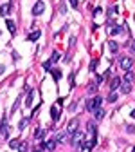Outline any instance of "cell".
I'll list each match as a JSON object with an SVG mask.
<instances>
[{
    "label": "cell",
    "mask_w": 135,
    "mask_h": 152,
    "mask_svg": "<svg viewBox=\"0 0 135 152\" xmlns=\"http://www.w3.org/2000/svg\"><path fill=\"white\" fill-rule=\"evenodd\" d=\"M101 103H103V98L101 96H94L92 100H87V111L88 112H94L97 107H101Z\"/></svg>",
    "instance_id": "1"
},
{
    "label": "cell",
    "mask_w": 135,
    "mask_h": 152,
    "mask_svg": "<svg viewBox=\"0 0 135 152\" xmlns=\"http://www.w3.org/2000/svg\"><path fill=\"white\" fill-rule=\"evenodd\" d=\"M119 65H121L122 71H132V67H133V58H132V56H122V58L119 60Z\"/></svg>",
    "instance_id": "2"
},
{
    "label": "cell",
    "mask_w": 135,
    "mask_h": 152,
    "mask_svg": "<svg viewBox=\"0 0 135 152\" xmlns=\"http://www.w3.org/2000/svg\"><path fill=\"white\" fill-rule=\"evenodd\" d=\"M83 139H85V136H83V132H79V130H76L74 132V136H72V145H74L78 150H81L83 148Z\"/></svg>",
    "instance_id": "3"
},
{
    "label": "cell",
    "mask_w": 135,
    "mask_h": 152,
    "mask_svg": "<svg viewBox=\"0 0 135 152\" xmlns=\"http://www.w3.org/2000/svg\"><path fill=\"white\" fill-rule=\"evenodd\" d=\"M43 11H45V4L41 2V0H38V2L34 4V7H33V15H34V16H40Z\"/></svg>",
    "instance_id": "4"
},
{
    "label": "cell",
    "mask_w": 135,
    "mask_h": 152,
    "mask_svg": "<svg viewBox=\"0 0 135 152\" xmlns=\"http://www.w3.org/2000/svg\"><path fill=\"white\" fill-rule=\"evenodd\" d=\"M41 148H47V150H54L56 148V139H47L41 143Z\"/></svg>",
    "instance_id": "5"
},
{
    "label": "cell",
    "mask_w": 135,
    "mask_h": 152,
    "mask_svg": "<svg viewBox=\"0 0 135 152\" xmlns=\"http://www.w3.org/2000/svg\"><path fill=\"white\" fill-rule=\"evenodd\" d=\"M78 125H79V121L74 118V119H70V123H69V127H67V132H72L74 134L76 130H78Z\"/></svg>",
    "instance_id": "6"
},
{
    "label": "cell",
    "mask_w": 135,
    "mask_h": 152,
    "mask_svg": "<svg viewBox=\"0 0 135 152\" xmlns=\"http://www.w3.org/2000/svg\"><path fill=\"white\" fill-rule=\"evenodd\" d=\"M121 83H122V80L119 78V76H115V78L110 82V89H112V91H117L119 87H121Z\"/></svg>",
    "instance_id": "7"
},
{
    "label": "cell",
    "mask_w": 135,
    "mask_h": 152,
    "mask_svg": "<svg viewBox=\"0 0 135 152\" xmlns=\"http://www.w3.org/2000/svg\"><path fill=\"white\" fill-rule=\"evenodd\" d=\"M0 136H2V138H7V136H9V127H7V121H6V119L2 121V125H0Z\"/></svg>",
    "instance_id": "8"
},
{
    "label": "cell",
    "mask_w": 135,
    "mask_h": 152,
    "mask_svg": "<svg viewBox=\"0 0 135 152\" xmlns=\"http://www.w3.org/2000/svg\"><path fill=\"white\" fill-rule=\"evenodd\" d=\"M87 129H88V132H90L92 136H96V132H97V125H96V121H92V119H90V121L87 123Z\"/></svg>",
    "instance_id": "9"
},
{
    "label": "cell",
    "mask_w": 135,
    "mask_h": 152,
    "mask_svg": "<svg viewBox=\"0 0 135 152\" xmlns=\"http://www.w3.org/2000/svg\"><path fill=\"white\" fill-rule=\"evenodd\" d=\"M121 92H122V94H130V92H132V83L122 82V83H121Z\"/></svg>",
    "instance_id": "10"
},
{
    "label": "cell",
    "mask_w": 135,
    "mask_h": 152,
    "mask_svg": "<svg viewBox=\"0 0 135 152\" xmlns=\"http://www.w3.org/2000/svg\"><path fill=\"white\" fill-rule=\"evenodd\" d=\"M50 116H52L54 121H58V119H59V109H58V105H54L52 109H50Z\"/></svg>",
    "instance_id": "11"
},
{
    "label": "cell",
    "mask_w": 135,
    "mask_h": 152,
    "mask_svg": "<svg viewBox=\"0 0 135 152\" xmlns=\"http://www.w3.org/2000/svg\"><path fill=\"white\" fill-rule=\"evenodd\" d=\"M0 13H2V16H7L9 13H11V4H4L2 7H0Z\"/></svg>",
    "instance_id": "12"
},
{
    "label": "cell",
    "mask_w": 135,
    "mask_h": 152,
    "mask_svg": "<svg viewBox=\"0 0 135 152\" xmlns=\"http://www.w3.org/2000/svg\"><path fill=\"white\" fill-rule=\"evenodd\" d=\"M6 26H7V29H9L11 35H15V33H16V26H15L13 20H6Z\"/></svg>",
    "instance_id": "13"
},
{
    "label": "cell",
    "mask_w": 135,
    "mask_h": 152,
    "mask_svg": "<svg viewBox=\"0 0 135 152\" xmlns=\"http://www.w3.org/2000/svg\"><path fill=\"white\" fill-rule=\"evenodd\" d=\"M108 49H110L112 53H117V51H119V43H117L115 40H110V42H108Z\"/></svg>",
    "instance_id": "14"
},
{
    "label": "cell",
    "mask_w": 135,
    "mask_h": 152,
    "mask_svg": "<svg viewBox=\"0 0 135 152\" xmlns=\"http://www.w3.org/2000/svg\"><path fill=\"white\" fill-rule=\"evenodd\" d=\"M96 143H97V141H96V136H94V138H92V139H88V141H85V148H87V150H92V148H94V147H96Z\"/></svg>",
    "instance_id": "15"
},
{
    "label": "cell",
    "mask_w": 135,
    "mask_h": 152,
    "mask_svg": "<svg viewBox=\"0 0 135 152\" xmlns=\"http://www.w3.org/2000/svg\"><path fill=\"white\" fill-rule=\"evenodd\" d=\"M94 116H96V119L99 121V119H103V118H105V111H103L101 107H97L96 111H94Z\"/></svg>",
    "instance_id": "16"
},
{
    "label": "cell",
    "mask_w": 135,
    "mask_h": 152,
    "mask_svg": "<svg viewBox=\"0 0 135 152\" xmlns=\"http://www.w3.org/2000/svg\"><path fill=\"white\" fill-rule=\"evenodd\" d=\"M124 31V26H113V29H110V35H121Z\"/></svg>",
    "instance_id": "17"
},
{
    "label": "cell",
    "mask_w": 135,
    "mask_h": 152,
    "mask_svg": "<svg viewBox=\"0 0 135 152\" xmlns=\"http://www.w3.org/2000/svg\"><path fill=\"white\" fill-rule=\"evenodd\" d=\"M135 80V74L132 72V71H126V74H124V80L122 82H128V83H132Z\"/></svg>",
    "instance_id": "18"
},
{
    "label": "cell",
    "mask_w": 135,
    "mask_h": 152,
    "mask_svg": "<svg viewBox=\"0 0 135 152\" xmlns=\"http://www.w3.org/2000/svg\"><path fill=\"white\" fill-rule=\"evenodd\" d=\"M56 143H63V141H67V132H59V134H56Z\"/></svg>",
    "instance_id": "19"
},
{
    "label": "cell",
    "mask_w": 135,
    "mask_h": 152,
    "mask_svg": "<svg viewBox=\"0 0 135 152\" xmlns=\"http://www.w3.org/2000/svg\"><path fill=\"white\" fill-rule=\"evenodd\" d=\"M117 98H119V94H117L115 91H112V92L108 94V102H110V103H115V102H117Z\"/></svg>",
    "instance_id": "20"
},
{
    "label": "cell",
    "mask_w": 135,
    "mask_h": 152,
    "mask_svg": "<svg viewBox=\"0 0 135 152\" xmlns=\"http://www.w3.org/2000/svg\"><path fill=\"white\" fill-rule=\"evenodd\" d=\"M33 100H34V91H29V96H27V100H25V105L31 107V105H33Z\"/></svg>",
    "instance_id": "21"
},
{
    "label": "cell",
    "mask_w": 135,
    "mask_h": 152,
    "mask_svg": "<svg viewBox=\"0 0 135 152\" xmlns=\"http://www.w3.org/2000/svg\"><path fill=\"white\" fill-rule=\"evenodd\" d=\"M87 92H88V94H94V92H97V83H90V85L87 87Z\"/></svg>",
    "instance_id": "22"
},
{
    "label": "cell",
    "mask_w": 135,
    "mask_h": 152,
    "mask_svg": "<svg viewBox=\"0 0 135 152\" xmlns=\"http://www.w3.org/2000/svg\"><path fill=\"white\" fill-rule=\"evenodd\" d=\"M40 35H41L40 31H34V33H31V35H29V42H34V40H38V38H40Z\"/></svg>",
    "instance_id": "23"
},
{
    "label": "cell",
    "mask_w": 135,
    "mask_h": 152,
    "mask_svg": "<svg viewBox=\"0 0 135 152\" xmlns=\"http://www.w3.org/2000/svg\"><path fill=\"white\" fill-rule=\"evenodd\" d=\"M43 136H45V130H43V129H38L36 132H34V138H36V139H41Z\"/></svg>",
    "instance_id": "24"
},
{
    "label": "cell",
    "mask_w": 135,
    "mask_h": 152,
    "mask_svg": "<svg viewBox=\"0 0 135 152\" xmlns=\"http://www.w3.org/2000/svg\"><path fill=\"white\" fill-rule=\"evenodd\" d=\"M20 143H22V141H18V139H11V141H9V147H11V148H18V147H20Z\"/></svg>",
    "instance_id": "25"
},
{
    "label": "cell",
    "mask_w": 135,
    "mask_h": 152,
    "mask_svg": "<svg viewBox=\"0 0 135 152\" xmlns=\"http://www.w3.org/2000/svg\"><path fill=\"white\" fill-rule=\"evenodd\" d=\"M50 72H52V76H54V80H56V82L61 78V71H59V69H52Z\"/></svg>",
    "instance_id": "26"
},
{
    "label": "cell",
    "mask_w": 135,
    "mask_h": 152,
    "mask_svg": "<svg viewBox=\"0 0 135 152\" xmlns=\"http://www.w3.org/2000/svg\"><path fill=\"white\" fill-rule=\"evenodd\" d=\"M27 123H29V119H27V118H24V119H22V121H20V123H18V130H24Z\"/></svg>",
    "instance_id": "27"
},
{
    "label": "cell",
    "mask_w": 135,
    "mask_h": 152,
    "mask_svg": "<svg viewBox=\"0 0 135 152\" xmlns=\"http://www.w3.org/2000/svg\"><path fill=\"white\" fill-rule=\"evenodd\" d=\"M59 58H61V54H59L58 51H54V53H52V56H50V62H52V63H54V62H58Z\"/></svg>",
    "instance_id": "28"
},
{
    "label": "cell",
    "mask_w": 135,
    "mask_h": 152,
    "mask_svg": "<svg viewBox=\"0 0 135 152\" xmlns=\"http://www.w3.org/2000/svg\"><path fill=\"white\" fill-rule=\"evenodd\" d=\"M18 152H27V143H25V141H22V143H20V147L16 148Z\"/></svg>",
    "instance_id": "29"
},
{
    "label": "cell",
    "mask_w": 135,
    "mask_h": 152,
    "mask_svg": "<svg viewBox=\"0 0 135 152\" xmlns=\"http://www.w3.org/2000/svg\"><path fill=\"white\" fill-rule=\"evenodd\" d=\"M43 69L45 71H52V62H50V60L49 62H43Z\"/></svg>",
    "instance_id": "30"
},
{
    "label": "cell",
    "mask_w": 135,
    "mask_h": 152,
    "mask_svg": "<svg viewBox=\"0 0 135 152\" xmlns=\"http://www.w3.org/2000/svg\"><path fill=\"white\" fill-rule=\"evenodd\" d=\"M115 15H117V7L113 6V7H110V9H108V16H115Z\"/></svg>",
    "instance_id": "31"
},
{
    "label": "cell",
    "mask_w": 135,
    "mask_h": 152,
    "mask_svg": "<svg viewBox=\"0 0 135 152\" xmlns=\"http://www.w3.org/2000/svg\"><path fill=\"white\" fill-rule=\"evenodd\" d=\"M97 63H99L97 60H92V62H90V71H92V72H94V71L97 69Z\"/></svg>",
    "instance_id": "32"
},
{
    "label": "cell",
    "mask_w": 135,
    "mask_h": 152,
    "mask_svg": "<svg viewBox=\"0 0 135 152\" xmlns=\"http://www.w3.org/2000/svg\"><path fill=\"white\" fill-rule=\"evenodd\" d=\"M126 132H128V134H135V127H133V125H128V127H126Z\"/></svg>",
    "instance_id": "33"
},
{
    "label": "cell",
    "mask_w": 135,
    "mask_h": 152,
    "mask_svg": "<svg viewBox=\"0 0 135 152\" xmlns=\"http://www.w3.org/2000/svg\"><path fill=\"white\" fill-rule=\"evenodd\" d=\"M59 13H61V15H65V13H67V6H65V4H61V6H59Z\"/></svg>",
    "instance_id": "34"
},
{
    "label": "cell",
    "mask_w": 135,
    "mask_h": 152,
    "mask_svg": "<svg viewBox=\"0 0 135 152\" xmlns=\"http://www.w3.org/2000/svg\"><path fill=\"white\" fill-rule=\"evenodd\" d=\"M69 2H70V6L74 7V9H78V4H79V0H69Z\"/></svg>",
    "instance_id": "35"
},
{
    "label": "cell",
    "mask_w": 135,
    "mask_h": 152,
    "mask_svg": "<svg viewBox=\"0 0 135 152\" xmlns=\"http://www.w3.org/2000/svg\"><path fill=\"white\" fill-rule=\"evenodd\" d=\"M69 82H70V87H74V72H70V76H69Z\"/></svg>",
    "instance_id": "36"
},
{
    "label": "cell",
    "mask_w": 135,
    "mask_h": 152,
    "mask_svg": "<svg viewBox=\"0 0 135 152\" xmlns=\"http://www.w3.org/2000/svg\"><path fill=\"white\" fill-rule=\"evenodd\" d=\"M103 80H105L103 76H96V83H97V85H101V83H103Z\"/></svg>",
    "instance_id": "37"
},
{
    "label": "cell",
    "mask_w": 135,
    "mask_h": 152,
    "mask_svg": "<svg viewBox=\"0 0 135 152\" xmlns=\"http://www.w3.org/2000/svg\"><path fill=\"white\" fill-rule=\"evenodd\" d=\"M130 51L135 53V42H130Z\"/></svg>",
    "instance_id": "38"
},
{
    "label": "cell",
    "mask_w": 135,
    "mask_h": 152,
    "mask_svg": "<svg viewBox=\"0 0 135 152\" xmlns=\"http://www.w3.org/2000/svg\"><path fill=\"white\" fill-rule=\"evenodd\" d=\"M130 116H132V118H135V109H133V111L130 112Z\"/></svg>",
    "instance_id": "39"
},
{
    "label": "cell",
    "mask_w": 135,
    "mask_h": 152,
    "mask_svg": "<svg viewBox=\"0 0 135 152\" xmlns=\"http://www.w3.org/2000/svg\"><path fill=\"white\" fill-rule=\"evenodd\" d=\"M132 152H135V147H133V148H132Z\"/></svg>",
    "instance_id": "40"
},
{
    "label": "cell",
    "mask_w": 135,
    "mask_h": 152,
    "mask_svg": "<svg viewBox=\"0 0 135 152\" xmlns=\"http://www.w3.org/2000/svg\"><path fill=\"white\" fill-rule=\"evenodd\" d=\"M33 152H41V150H33Z\"/></svg>",
    "instance_id": "41"
}]
</instances>
